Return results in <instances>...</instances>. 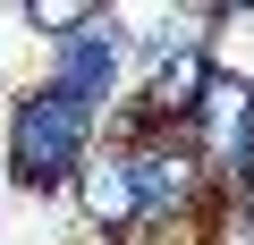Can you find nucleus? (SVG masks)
<instances>
[{"label":"nucleus","instance_id":"nucleus-3","mask_svg":"<svg viewBox=\"0 0 254 245\" xmlns=\"http://www.w3.org/2000/svg\"><path fill=\"white\" fill-rule=\"evenodd\" d=\"M119 59H127V34H119V17H102V9H93V17L68 34V43H51V76H43V85H60L68 101H85V110L102 118Z\"/></svg>","mask_w":254,"mask_h":245},{"label":"nucleus","instance_id":"nucleus-5","mask_svg":"<svg viewBox=\"0 0 254 245\" xmlns=\"http://www.w3.org/2000/svg\"><path fill=\"white\" fill-rule=\"evenodd\" d=\"M17 17H26V34H51V43H68V34H76L93 9H85V0H26Z\"/></svg>","mask_w":254,"mask_h":245},{"label":"nucleus","instance_id":"nucleus-2","mask_svg":"<svg viewBox=\"0 0 254 245\" xmlns=\"http://www.w3.org/2000/svg\"><path fill=\"white\" fill-rule=\"evenodd\" d=\"M127 178H136L144 237L187 228V220H195V203H203V161H195V144H187L178 127H170V136H144L136 152H127Z\"/></svg>","mask_w":254,"mask_h":245},{"label":"nucleus","instance_id":"nucleus-4","mask_svg":"<svg viewBox=\"0 0 254 245\" xmlns=\"http://www.w3.org/2000/svg\"><path fill=\"white\" fill-rule=\"evenodd\" d=\"M68 195H76V211H85V228L102 237V245H127V237H144V211H136V178H127V152H85V169L68 178Z\"/></svg>","mask_w":254,"mask_h":245},{"label":"nucleus","instance_id":"nucleus-1","mask_svg":"<svg viewBox=\"0 0 254 245\" xmlns=\"http://www.w3.org/2000/svg\"><path fill=\"white\" fill-rule=\"evenodd\" d=\"M93 127L102 118L85 101H68L60 85H26L9 101V144H0V186H17V195H60L85 152H93Z\"/></svg>","mask_w":254,"mask_h":245}]
</instances>
